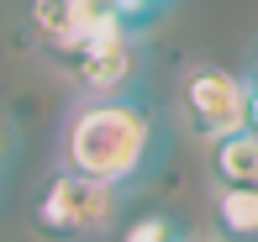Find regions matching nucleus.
<instances>
[{
	"instance_id": "nucleus-5",
	"label": "nucleus",
	"mask_w": 258,
	"mask_h": 242,
	"mask_svg": "<svg viewBox=\"0 0 258 242\" xmlns=\"http://www.w3.org/2000/svg\"><path fill=\"white\" fill-rule=\"evenodd\" d=\"M206 174H211L216 190H227V184H258V132L242 126V132L211 142L206 147Z\"/></svg>"
},
{
	"instance_id": "nucleus-8",
	"label": "nucleus",
	"mask_w": 258,
	"mask_h": 242,
	"mask_svg": "<svg viewBox=\"0 0 258 242\" xmlns=\"http://www.w3.org/2000/svg\"><path fill=\"white\" fill-rule=\"evenodd\" d=\"M11 153H16V132H11V121L0 116V179H6V169H11Z\"/></svg>"
},
{
	"instance_id": "nucleus-7",
	"label": "nucleus",
	"mask_w": 258,
	"mask_h": 242,
	"mask_svg": "<svg viewBox=\"0 0 258 242\" xmlns=\"http://www.w3.org/2000/svg\"><path fill=\"white\" fill-rule=\"evenodd\" d=\"M121 242H190V232H184V226L174 221V216L148 211V216H137V221L121 232Z\"/></svg>"
},
{
	"instance_id": "nucleus-13",
	"label": "nucleus",
	"mask_w": 258,
	"mask_h": 242,
	"mask_svg": "<svg viewBox=\"0 0 258 242\" xmlns=\"http://www.w3.org/2000/svg\"><path fill=\"white\" fill-rule=\"evenodd\" d=\"M0 184H6V179H0Z\"/></svg>"
},
{
	"instance_id": "nucleus-4",
	"label": "nucleus",
	"mask_w": 258,
	"mask_h": 242,
	"mask_svg": "<svg viewBox=\"0 0 258 242\" xmlns=\"http://www.w3.org/2000/svg\"><path fill=\"white\" fill-rule=\"evenodd\" d=\"M79 95H126L143 74V32L137 27H105L95 37H85L79 48H69L58 58Z\"/></svg>"
},
{
	"instance_id": "nucleus-11",
	"label": "nucleus",
	"mask_w": 258,
	"mask_h": 242,
	"mask_svg": "<svg viewBox=\"0 0 258 242\" xmlns=\"http://www.w3.org/2000/svg\"><path fill=\"white\" fill-rule=\"evenodd\" d=\"M190 242H232V237H221V232H211V237H190Z\"/></svg>"
},
{
	"instance_id": "nucleus-10",
	"label": "nucleus",
	"mask_w": 258,
	"mask_h": 242,
	"mask_svg": "<svg viewBox=\"0 0 258 242\" xmlns=\"http://www.w3.org/2000/svg\"><path fill=\"white\" fill-rule=\"evenodd\" d=\"M248 79H258V42H253V58H248Z\"/></svg>"
},
{
	"instance_id": "nucleus-1",
	"label": "nucleus",
	"mask_w": 258,
	"mask_h": 242,
	"mask_svg": "<svg viewBox=\"0 0 258 242\" xmlns=\"http://www.w3.org/2000/svg\"><path fill=\"white\" fill-rule=\"evenodd\" d=\"M158 158H163L158 116L132 90L126 95H85L63 116V132H58V169L100 179L121 195L153 174Z\"/></svg>"
},
{
	"instance_id": "nucleus-12",
	"label": "nucleus",
	"mask_w": 258,
	"mask_h": 242,
	"mask_svg": "<svg viewBox=\"0 0 258 242\" xmlns=\"http://www.w3.org/2000/svg\"><path fill=\"white\" fill-rule=\"evenodd\" d=\"M153 6H158V11H169V6H179V0H153Z\"/></svg>"
},
{
	"instance_id": "nucleus-9",
	"label": "nucleus",
	"mask_w": 258,
	"mask_h": 242,
	"mask_svg": "<svg viewBox=\"0 0 258 242\" xmlns=\"http://www.w3.org/2000/svg\"><path fill=\"white\" fill-rule=\"evenodd\" d=\"M248 126L258 132V79H248Z\"/></svg>"
},
{
	"instance_id": "nucleus-2",
	"label": "nucleus",
	"mask_w": 258,
	"mask_h": 242,
	"mask_svg": "<svg viewBox=\"0 0 258 242\" xmlns=\"http://www.w3.org/2000/svg\"><path fill=\"white\" fill-rule=\"evenodd\" d=\"M116 205H121V190L85 179L74 169H53L48 184L37 190V200H32V226L48 242H90L111 232Z\"/></svg>"
},
{
	"instance_id": "nucleus-6",
	"label": "nucleus",
	"mask_w": 258,
	"mask_h": 242,
	"mask_svg": "<svg viewBox=\"0 0 258 242\" xmlns=\"http://www.w3.org/2000/svg\"><path fill=\"white\" fill-rule=\"evenodd\" d=\"M211 226L232 242H258V184L211 190Z\"/></svg>"
},
{
	"instance_id": "nucleus-3",
	"label": "nucleus",
	"mask_w": 258,
	"mask_h": 242,
	"mask_svg": "<svg viewBox=\"0 0 258 242\" xmlns=\"http://www.w3.org/2000/svg\"><path fill=\"white\" fill-rule=\"evenodd\" d=\"M179 121L206 147L242 132L248 126V74L221 63H190L179 79Z\"/></svg>"
}]
</instances>
